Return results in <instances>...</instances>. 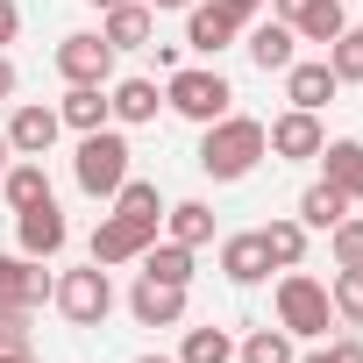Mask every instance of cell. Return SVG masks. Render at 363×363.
<instances>
[{"instance_id": "1", "label": "cell", "mask_w": 363, "mask_h": 363, "mask_svg": "<svg viewBox=\"0 0 363 363\" xmlns=\"http://www.w3.org/2000/svg\"><path fill=\"white\" fill-rule=\"evenodd\" d=\"M271 157V143H264V121L257 114H221V121H207L200 128V171L214 178V186H235V178H250L257 164Z\"/></svg>"}, {"instance_id": "2", "label": "cell", "mask_w": 363, "mask_h": 363, "mask_svg": "<svg viewBox=\"0 0 363 363\" xmlns=\"http://www.w3.org/2000/svg\"><path fill=\"white\" fill-rule=\"evenodd\" d=\"M72 178H79L86 200H114V193L128 186V135H121V128H93V135H79V150H72Z\"/></svg>"}, {"instance_id": "3", "label": "cell", "mask_w": 363, "mask_h": 363, "mask_svg": "<svg viewBox=\"0 0 363 363\" xmlns=\"http://www.w3.org/2000/svg\"><path fill=\"white\" fill-rule=\"evenodd\" d=\"M164 107L207 128V121H221V114L235 107V86H228L214 65H178V72L164 79Z\"/></svg>"}, {"instance_id": "4", "label": "cell", "mask_w": 363, "mask_h": 363, "mask_svg": "<svg viewBox=\"0 0 363 363\" xmlns=\"http://www.w3.org/2000/svg\"><path fill=\"white\" fill-rule=\"evenodd\" d=\"M328 320H335V306H328V285L320 278H306L299 264L278 278V328L292 335V342H320L328 335Z\"/></svg>"}, {"instance_id": "5", "label": "cell", "mask_w": 363, "mask_h": 363, "mask_svg": "<svg viewBox=\"0 0 363 363\" xmlns=\"http://www.w3.org/2000/svg\"><path fill=\"white\" fill-rule=\"evenodd\" d=\"M50 299H57V313H65L72 328H100V320L114 313V278H107L100 264H86V271H65Z\"/></svg>"}, {"instance_id": "6", "label": "cell", "mask_w": 363, "mask_h": 363, "mask_svg": "<svg viewBox=\"0 0 363 363\" xmlns=\"http://www.w3.org/2000/svg\"><path fill=\"white\" fill-rule=\"evenodd\" d=\"M50 292H57V278L43 271V257H22V250H8V257H0V306L36 313Z\"/></svg>"}, {"instance_id": "7", "label": "cell", "mask_w": 363, "mask_h": 363, "mask_svg": "<svg viewBox=\"0 0 363 363\" xmlns=\"http://www.w3.org/2000/svg\"><path fill=\"white\" fill-rule=\"evenodd\" d=\"M242 29H250V22L228 8V0H193V8H186V43H193L200 57H221Z\"/></svg>"}, {"instance_id": "8", "label": "cell", "mask_w": 363, "mask_h": 363, "mask_svg": "<svg viewBox=\"0 0 363 363\" xmlns=\"http://www.w3.org/2000/svg\"><path fill=\"white\" fill-rule=\"evenodd\" d=\"M57 79L65 86H107L114 79V43L107 36H65L57 43Z\"/></svg>"}, {"instance_id": "9", "label": "cell", "mask_w": 363, "mask_h": 363, "mask_svg": "<svg viewBox=\"0 0 363 363\" xmlns=\"http://www.w3.org/2000/svg\"><path fill=\"white\" fill-rule=\"evenodd\" d=\"M264 143H271V157H285V164H313V157H320V143H328V128H320V114L285 107V114L264 128Z\"/></svg>"}, {"instance_id": "10", "label": "cell", "mask_w": 363, "mask_h": 363, "mask_svg": "<svg viewBox=\"0 0 363 363\" xmlns=\"http://www.w3.org/2000/svg\"><path fill=\"white\" fill-rule=\"evenodd\" d=\"M15 242H22V257H65V242H72V228H65V214H57V200H36V207H22L15 214Z\"/></svg>"}, {"instance_id": "11", "label": "cell", "mask_w": 363, "mask_h": 363, "mask_svg": "<svg viewBox=\"0 0 363 363\" xmlns=\"http://www.w3.org/2000/svg\"><path fill=\"white\" fill-rule=\"evenodd\" d=\"M335 93H342V79L328 72V57H292V65H285V100H292V107L320 114Z\"/></svg>"}, {"instance_id": "12", "label": "cell", "mask_w": 363, "mask_h": 363, "mask_svg": "<svg viewBox=\"0 0 363 363\" xmlns=\"http://www.w3.org/2000/svg\"><path fill=\"white\" fill-rule=\"evenodd\" d=\"M128 313H135V328H178V320H186V285L135 278V292H128Z\"/></svg>"}, {"instance_id": "13", "label": "cell", "mask_w": 363, "mask_h": 363, "mask_svg": "<svg viewBox=\"0 0 363 363\" xmlns=\"http://www.w3.org/2000/svg\"><path fill=\"white\" fill-rule=\"evenodd\" d=\"M320 178L349 200V207H363V143L356 135H335V143H320Z\"/></svg>"}, {"instance_id": "14", "label": "cell", "mask_w": 363, "mask_h": 363, "mask_svg": "<svg viewBox=\"0 0 363 363\" xmlns=\"http://www.w3.org/2000/svg\"><path fill=\"white\" fill-rule=\"evenodd\" d=\"M57 135H65V121H57V107H43V100L15 107V121H8L15 157H50V143H57Z\"/></svg>"}, {"instance_id": "15", "label": "cell", "mask_w": 363, "mask_h": 363, "mask_svg": "<svg viewBox=\"0 0 363 363\" xmlns=\"http://www.w3.org/2000/svg\"><path fill=\"white\" fill-rule=\"evenodd\" d=\"M242 36H250L242 50H250L257 72H285V65L299 57V36H292V22H278V15H271V22H250Z\"/></svg>"}, {"instance_id": "16", "label": "cell", "mask_w": 363, "mask_h": 363, "mask_svg": "<svg viewBox=\"0 0 363 363\" xmlns=\"http://www.w3.org/2000/svg\"><path fill=\"white\" fill-rule=\"evenodd\" d=\"M143 250H150V235H143V228H128L121 214H100V228H93V264H100V271L135 264Z\"/></svg>"}, {"instance_id": "17", "label": "cell", "mask_w": 363, "mask_h": 363, "mask_svg": "<svg viewBox=\"0 0 363 363\" xmlns=\"http://www.w3.org/2000/svg\"><path fill=\"white\" fill-rule=\"evenodd\" d=\"M221 278H228V285H264V278H271V250H264L257 228L221 242Z\"/></svg>"}, {"instance_id": "18", "label": "cell", "mask_w": 363, "mask_h": 363, "mask_svg": "<svg viewBox=\"0 0 363 363\" xmlns=\"http://www.w3.org/2000/svg\"><path fill=\"white\" fill-rule=\"evenodd\" d=\"M100 36H107L114 50H150V43H157V15L143 8V0H121V8H107Z\"/></svg>"}, {"instance_id": "19", "label": "cell", "mask_w": 363, "mask_h": 363, "mask_svg": "<svg viewBox=\"0 0 363 363\" xmlns=\"http://www.w3.org/2000/svg\"><path fill=\"white\" fill-rule=\"evenodd\" d=\"M114 214H121L128 228H143V235L157 242V228H164V193L150 186V178H128V186L114 193Z\"/></svg>"}, {"instance_id": "20", "label": "cell", "mask_w": 363, "mask_h": 363, "mask_svg": "<svg viewBox=\"0 0 363 363\" xmlns=\"http://www.w3.org/2000/svg\"><path fill=\"white\" fill-rule=\"evenodd\" d=\"M107 107H114V121H121V128H143V121H157L164 93H157V79H114Z\"/></svg>"}, {"instance_id": "21", "label": "cell", "mask_w": 363, "mask_h": 363, "mask_svg": "<svg viewBox=\"0 0 363 363\" xmlns=\"http://www.w3.org/2000/svg\"><path fill=\"white\" fill-rule=\"evenodd\" d=\"M57 121H65L72 135H93V128H107V121H114V107H107V86H72V93L57 100Z\"/></svg>"}, {"instance_id": "22", "label": "cell", "mask_w": 363, "mask_h": 363, "mask_svg": "<svg viewBox=\"0 0 363 363\" xmlns=\"http://www.w3.org/2000/svg\"><path fill=\"white\" fill-rule=\"evenodd\" d=\"M164 235L186 242V250H207V242H214V207H207V200H178V207H164Z\"/></svg>"}, {"instance_id": "23", "label": "cell", "mask_w": 363, "mask_h": 363, "mask_svg": "<svg viewBox=\"0 0 363 363\" xmlns=\"http://www.w3.org/2000/svg\"><path fill=\"white\" fill-rule=\"evenodd\" d=\"M0 193H8V207H15V214H22V207H36V200H50V171H43V157L8 164V171H0Z\"/></svg>"}, {"instance_id": "24", "label": "cell", "mask_w": 363, "mask_h": 363, "mask_svg": "<svg viewBox=\"0 0 363 363\" xmlns=\"http://www.w3.org/2000/svg\"><path fill=\"white\" fill-rule=\"evenodd\" d=\"M143 278H157V285H193V250L186 242H150L143 250Z\"/></svg>"}, {"instance_id": "25", "label": "cell", "mask_w": 363, "mask_h": 363, "mask_svg": "<svg viewBox=\"0 0 363 363\" xmlns=\"http://www.w3.org/2000/svg\"><path fill=\"white\" fill-rule=\"evenodd\" d=\"M264 235V250H271V271H292L299 257H306V221L299 214H278L271 228H257Z\"/></svg>"}, {"instance_id": "26", "label": "cell", "mask_w": 363, "mask_h": 363, "mask_svg": "<svg viewBox=\"0 0 363 363\" xmlns=\"http://www.w3.org/2000/svg\"><path fill=\"white\" fill-rule=\"evenodd\" d=\"M349 29V15H342V0H306V15L292 22V36L299 43H335Z\"/></svg>"}, {"instance_id": "27", "label": "cell", "mask_w": 363, "mask_h": 363, "mask_svg": "<svg viewBox=\"0 0 363 363\" xmlns=\"http://www.w3.org/2000/svg\"><path fill=\"white\" fill-rule=\"evenodd\" d=\"M178 363H235V335L228 328H186Z\"/></svg>"}, {"instance_id": "28", "label": "cell", "mask_w": 363, "mask_h": 363, "mask_svg": "<svg viewBox=\"0 0 363 363\" xmlns=\"http://www.w3.org/2000/svg\"><path fill=\"white\" fill-rule=\"evenodd\" d=\"M342 214H349V200L328 186V178H313V186L299 193V221H306V228H335Z\"/></svg>"}, {"instance_id": "29", "label": "cell", "mask_w": 363, "mask_h": 363, "mask_svg": "<svg viewBox=\"0 0 363 363\" xmlns=\"http://www.w3.org/2000/svg\"><path fill=\"white\" fill-rule=\"evenodd\" d=\"M299 349H292V335L285 328H257L250 342H235V363H292Z\"/></svg>"}, {"instance_id": "30", "label": "cell", "mask_w": 363, "mask_h": 363, "mask_svg": "<svg viewBox=\"0 0 363 363\" xmlns=\"http://www.w3.org/2000/svg\"><path fill=\"white\" fill-rule=\"evenodd\" d=\"M328 72H335L342 86H363V29H342V36L328 43Z\"/></svg>"}, {"instance_id": "31", "label": "cell", "mask_w": 363, "mask_h": 363, "mask_svg": "<svg viewBox=\"0 0 363 363\" xmlns=\"http://www.w3.org/2000/svg\"><path fill=\"white\" fill-rule=\"evenodd\" d=\"M328 306H335V320H342V328H363V271H335Z\"/></svg>"}, {"instance_id": "32", "label": "cell", "mask_w": 363, "mask_h": 363, "mask_svg": "<svg viewBox=\"0 0 363 363\" xmlns=\"http://www.w3.org/2000/svg\"><path fill=\"white\" fill-rule=\"evenodd\" d=\"M328 250H335V271H363V221L342 214V221L328 228Z\"/></svg>"}, {"instance_id": "33", "label": "cell", "mask_w": 363, "mask_h": 363, "mask_svg": "<svg viewBox=\"0 0 363 363\" xmlns=\"http://www.w3.org/2000/svg\"><path fill=\"white\" fill-rule=\"evenodd\" d=\"M0 349H15V356H29V349H36V328H29V313H22V306H0Z\"/></svg>"}, {"instance_id": "34", "label": "cell", "mask_w": 363, "mask_h": 363, "mask_svg": "<svg viewBox=\"0 0 363 363\" xmlns=\"http://www.w3.org/2000/svg\"><path fill=\"white\" fill-rule=\"evenodd\" d=\"M320 363H363V342L342 335V342H320Z\"/></svg>"}, {"instance_id": "35", "label": "cell", "mask_w": 363, "mask_h": 363, "mask_svg": "<svg viewBox=\"0 0 363 363\" xmlns=\"http://www.w3.org/2000/svg\"><path fill=\"white\" fill-rule=\"evenodd\" d=\"M22 36V8H15V0H0V43H15Z\"/></svg>"}, {"instance_id": "36", "label": "cell", "mask_w": 363, "mask_h": 363, "mask_svg": "<svg viewBox=\"0 0 363 363\" xmlns=\"http://www.w3.org/2000/svg\"><path fill=\"white\" fill-rule=\"evenodd\" d=\"M0 100H15V57L0 50Z\"/></svg>"}, {"instance_id": "37", "label": "cell", "mask_w": 363, "mask_h": 363, "mask_svg": "<svg viewBox=\"0 0 363 363\" xmlns=\"http://www.w3.org/2000/svg\"><path fill=\"white\" fill-rule=\"evenodd\" d=\"M143 8H150V15H186L193 0H143Z\"/></svg>"}, {"instance_id": "38", "label": "cell", "mask_w": 363, "mask_h": 363, "mask_svg": "<svg viewBox=\"0 0 363 363\" xmlns=\"http://www.w3.org/2000/svg\"><path fill=\"white\" fill-rule=\"evenodd\" d=\"M271 8H278V22H299V15H306V0H271Z\"/></svg>"}, {"instance_id": "39", "label": "cell", "mask_w": 363, "mask_h": 363, "mask_svg": "<svg viewBox=\"0 0 363 363\" xmlns=\"http://www.w3.org/2000/svg\"><path fill=\"white\" fill-rule=\"evenodd\" d=\"M8 157H15V143H8V128H0V171H8Z\"/></svg>"}, {"instance_id": "40", "label": "cell", "mask_w": 363, "mask_h": 363, "mask_svg": "<svg viewBox=\"0 0 363 363\" xmlns=\"http://www.w3.org/2000/svg\"><path fill=\"white\" fill-rule=\"evenodd\" d=\"M0 363H36V356H15V349H0Z\"/></svg>"}, {"instance_id": "41", "label": "cell", "mask_w": 363, "mask_h": 363, "mask_svg": "<svg viewBox=\"0 0 363 363\" xmlns=\"http://www.w3.org/2000/svg\"><path fill=\"white\" fill-rule=\"evenodd\" d=\"M135 363H178V356H135Z\"/></svg>"}, {"instance_id": "42", "label": "cell", "mask_w": 363, "mask_h": 363, "mask_svg": "<svg viewBox=\"0 0 363 363\" xmlns=\"http://www.w3.org/2000/svg\"><path fill=\"white\" fill-rule=\"evenodd\" d=\"M93 8H100V15H107V8H121V0H93Z\"/></svg>"}]
</instances>
